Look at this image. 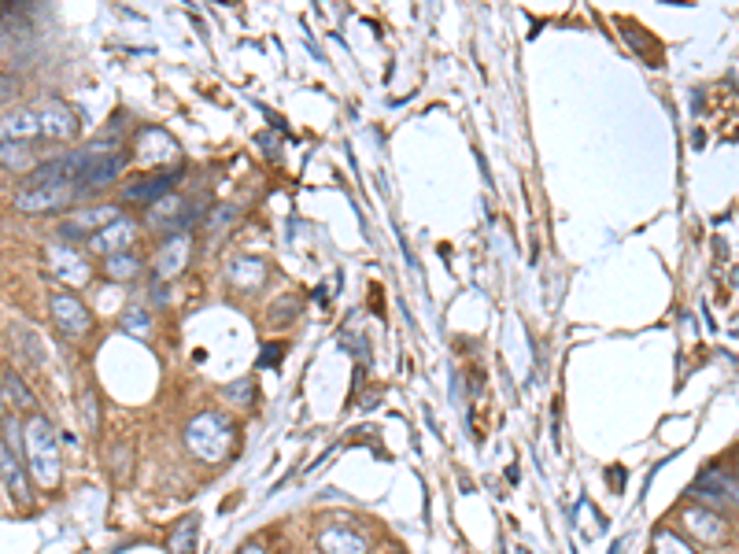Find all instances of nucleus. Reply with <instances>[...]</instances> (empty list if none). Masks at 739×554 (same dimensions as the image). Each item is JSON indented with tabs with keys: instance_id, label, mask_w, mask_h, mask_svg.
Returning <instances> with one entry per match:
<instances>
[{
	"instance_id": "22",
	"label": "nucleus",
	"mask_w": 739,
	"mask_h": 554,
	"mask_svg": "<svg viewBox=\"0 0 739 554\" xmlns=\"http://www.w3.org/2000/svg\"><path fill=\"white\" fill-rule=\"evenodd\" d=\"M654 554H695L680 536H673L670 529H658L654 532Z\"/></svg>"
},
{
	"instance_id": "12",
	"label": "nucleus",
	"mask_w": 739,
	"mask_h": 554,
	"mask_svg": "<svg viewBox=\"0 0 739 554\" xmlns=\"http://www.w3.org/2000/svg\"><path fill=\"white\" fill-rule=\"evenodd\" d=\"M695 495H703V499H717V503H735L739 506V485L728 477V473L721 469H703V477H698V485L691 488Z\"/></svg>"
},
{
	"instance_id": "29",
	"label": "nucleus",
	"mask_w": 739,
	"mask_h": 554,
	"mask_svg": "<svg viewBox=\"0 0 739 554\" xmlns=\"http://www.w3.org/2000/svg\"><path fill=\"white\" fill-rule=\"evenodd\" d=\"M518 554H529V550H525V547H518Z\"/></svg>"
},
{
	"instance_id": "26",
	"label": "nucleus",
	"mask_w": 739,
	"mask_h": 554,
	"mask_svg": "<svg viewBox=\"0 0 739 554\" xmlns=\"http://www.w3.org/2000/svg\"><path fill=\"white\" fill-rule=\"evenodd\" d=\"M252 392H255V384L252 381H237V384H233L226 395H229V400H237V403H245V400H252Z\"/></svg>"
},
{
	"instance_id": "16",
	"label": "nucleus",
	"mask_w": 739,
	"mask_h": 554,
	"mask_svg": "<svg viewBox=\"0 0 739 554\" xmlns=\"http://www.w3.org/2000/svg\"><path fill=\"white\" fill-rule=\"evenodd\" d=\"M33 137H42V123H37V111H5V141H33Z\"/></svg>"
},
{
	"instance_id": "23",
	"label": "nucleus",
	"mask_w": 739,
	"mask_h": 554,
	"mask_svg": "<svg viewBox=\"0 0 739 554\" xmlns=\"http://www.w3.org/2000/svg\"><path fill=\"white\" fill-rule=\"evenodd\" d=\"M104 270H107V277H115V282H126V277H134L141 270V263L134 255H115V259H104Z\"/></svg>"
},
{
	"instance_id": "25",
	"label": "nucleus",
	"mask_w": 739,
	"mask_h": 554,
	"mask_svg": "<svg viewBox=\"0 0 739 554\" xmlns=\"http://www.w3.org/2000/svg\"><path fill=\"white\" fill-rule=\"evenodd\" d=\"M23 163H26V148L15 144V141H5V167L12 171V167H23Z\"/></svg>"
},
{
	"instance_id": "11",
	"label": "nucleus",
	"mask_w": 739,
	"mask_h": 554,
	"mask_svg": "<svg viewBox=\"0 0 739 554\" xmlns=\"http://www.w3.org/2000/svg\"><path fill=\"white\" fill-rule=\"evenodd\" d=\"M134 236H137L134 222H130V218H119L115 226L100 229V233L93 236V241H89V248H93V252H100L104 259H115V255H126V248H130Z\"/></svg>"
},
{
	"instance_id": "27",
	"label": "nucleus",
	"mask_w": 739,
	"mask_h": 554,
	"mask_svg": "<svg viewBox=\"0 0 739 554\" xmlns=\"http://www.w3.org/2000/svg\"><path fill=\"white\" fill-rule=\"evenodd\" d=\"M274 355H278V347H274V344H270V347L263 351V366H274V363H278V359H274Z\"/></svg>"
},
{
	"instance_id": "19",
	"label": "nucleus",
	"mask_w": 739,
	"mask_h": 554,
	"mask_svg": "<svg viewBox=\"0 0 739 554\" xmlns=\"http://www.w3.org/2000/svg\"><path fill=\"white\" fill-rule=\"evenodd\" d=\"M229 277H233V282H237L241 289L259 285V282H263V263H259V259H237V263H233V270H229Z\"/></svg>"
},
{
	"instance_id": "28",
	"label": "nucleus",
	"mask_w": 739,
	"mask_h": 554,
	"mask_svg": "<svg viewBox=\"0 0 739 554\" xmlns=\"http://www.w3.org/2000/svg\"><path fill=\"white\" fill-rule=\"evenodd\" d=\"M241 554H266V550H263V543H245Z\"/></svg>"
},
{
	"instance_id": "8",
	"label": "nucleus",
	"mask_w": 739,
	"mask_h": 554,
	"mask_svg": "<svg viewBox=\"0 0 739 554\" xmlns=\"http://www.w3.org/2000/svg\"><path fill=\"white\" fill-rule=\"evenodd\" d=\"M52 319H56V326L63 329V333H70V337H82V333H89V310H86V303L78 300V296H70V292H56L52 296Z\"/></svg>"
},
{
	"instance_id": "20",
	"label": "nucleus",
	"mask_w": 739,
	"mask_h": 554,
	"mask_svg": "<svg viewBox=\"0 0 739 554\" xmlns=\"http://www.w3.org/2000/svg\"><path fill=\"white\" fill-rule=\"evenodd\" d=\"M181 211V200H174V196H167V200H160L155 204V211H152V222L155 226H174V222H185L189 215H178Z\"/></svg>"
},
{
	"instance_id": "15",
	"label": "nucleus",
	"mask_w": 739,
	"mask_h": 554,
	"mask_svg": "<svg viewBox=\"0 0 739 554\" xmlns=\"http://www.w3.org/2000/svg\"><path fill=\"white\" fill-rule=\"evenodd\" d=\"M319 543H322L326 554H366V536H359L352 529H340V525L322 529Z\"/></svg>"
},
{
	"instance_id": "13",
	"label": "nucleus",
	"mask_w": 739,
	"mask_h": 554,
	"mask_svg": "<svg viewBox=\"0 0 739 554\" xmlns=\"http://www.w3.org/2000/svg\"><path fill=\"white\" fill-rule=\"evenodd\" d=\"M189 252H192L189 236H185V233H174L171 241H163V248H160V259H155V273H160V277L181 273L185 263H189Z\"/></svg>"
},
{
	"instance_id": "3",
	"label": "nucleus",
	"mask_w": 739,
	"mask_h": 554,
	"mask_svg": "<svg viewBox=\"0 0 739 554\" xmlns=\"http://www.w3.org/2000/svg\"><path fill=\"white\" fill-rule=\"evenodd\" d=\"M82 174H78V181H74V196H89V192H97L100 185H107V181H115L119 178V171H123V152H115V148H107V144H89V148H82Z\"/></svg>"
},
{
	"instance_id": "4",
	"label": "nucleus",
	"mask_w": 739,
	"mask_h": 554,
	"mask_svg": "<svg viewBox=\"0 0 739 554\" xmlns=\"http://www.w3.org/2000/svg\"><path fill=\"white\" fill-rule=\"evenodd\" d=\"M15 418H5V448H0V466H5V488L19 506H30V488H26V473L15 458Z\"/></svg>"
},
{
	"instance_id": "7",
	"label": "nucleus",
	"mask_w": 739,
	"mask_h": 554,
	"mask_svg": "<svg viewBox=\"0 0 739 554\" xmlns=\"http://www.w3.org/2000/svg\"><path fill=\"white\" fill-rule=\"evenodd\" d=\"M123 215H119V208H89V211H78L70 222H63L60 226V236H74V241H82V236H93L100 233V229H107V226H115Z\"/></svg>"
},
{
	"instance_id": "9",
	"label": "nucleus",
	"mask_w": 739,
	"mask_h": 554,
	"mask_svg": "<svg viewBox=\"0 0 739 554\" xmlns=\"http://www.w3.org/2000/svg\"><path fill=\"white\" fill-rule=\"evenodd\" d=\"M45 259H49V270L60 277V282H67V285H86V282H89L86 259L78 255L70 245H49Z\"/></svg>"
},
{
	"instance_id": "17",
	"label": "nucleus",
	"mask_w": 739,
	"mask_h": 554,
	"mask_svg": "<svg viewBox=\"0 0 739 554\" xmlns=\"http://www.w3.org/2000/svg\"><path fill=\"white\" fill-rule=\"evenodd\" d=\"M684 525L698 536V540H707V543H717L725 536V522L717 518L714 510L707 506H695V510H684Z\"/></svg>"
},
{
	"instance_id": "5",
	"label": "nucleus",
	"mask_w": 739,
	"mask_h": 554,
	"mask_svg": "<svg viewBox=\"0 0 739 554\" xmlns=\"http://www.w3.org/2000/svg\"><path fill=\"white\" fill-rule=\"evenodd\" d=\"M70 200H78L70 185H45V189H19L15 192V211L26 215H45V211H60Z\"/></svg>"
},
{
	"instance_id": "1",
	"label": "nucleus",
	"mask_w": 739,
	"mask_h": 554,
	"mask_svg": "<svg viewBox=\"0 0 739 554\" xmlns=\"http://www.w3.org/2000/svg\"><path fill=\"white\" fill-rule=\"evenodd\" d=\"M23 451L30 458V473L42 488H56L60 481V448H56V429L49 425L45 414H30L23 429Z\"/></svg>"
},
{
	"instance_id": "2",
	"label": "nucleus",
	"mask_w": 739,
	"mask_h": 554,
	"mask_svg": "<svg viewBox=\"0 0 739 554\" xmlns=\"http://www.w3.org/2000/svg\"><path fill=\"white\" fill-rule=\"evenodd\" d=\"M185 444L204 462H222L233 451V444H237V429H233V421L222 414H200V418L189 421Z\"/></svg>"
},
{
	"instance_id": "24",
	"label": "nucleus",
	"mask_w": 739,
	"mask_h": 554,
	"mask_svg": "<svg viewBox=\"0 0 739 554\" xmlns=\"http://www.w3.org/2000/svg\"><path fill=\"white\" fill-rule=\"evenodd\" d=\"M123 326H126V333H137V337H148V314H144L141 307H130V310L123 314Z\"/></svg>"
},
{
	"instance_id": "10",
	"label": "nucleus",
	"mask_w": 739,
	"mask_h": 554,
	"mask_svg": "<svg viewBox=\"0 0 739 554\" xmlns=\"http://www.w3.org/2000/svg\"><path fill=\"white\" fill-rule=\"evenodd\" d=\"M174 155H178V144L160 126H144L137 134V160L141 163H163V160H174Z\"/></svg>"
},
{
	"instance_id": "6",
	"label": "nucleus",
	"mask_w": 739,
	"mask_h": 554,
	"mask_svg": "<svg viewBox=\"0 0 739 554\" xmlns=\"http://www.w3.org/2000/svg\"><path fill=\"white\" fill-rule=\"evenodd\" d=\"M37 123H42V134L52 141H70L78 134V118L67 104L60 100H42L37 104Z\"/></svg>"
},
{
	"instance_id": "18",
	"label": "nucleus",
	"mask_w": 739,
	"mask_h": 554,
	"mask_svg": "<svg viewBox=\"0 0 739 554\" xmlns=\"http://www.w3.org/2000/svg\"><path fill=\"white\" fill-rule=\"evenodd\" d=\"M192 543H197V518H181L174 525V532L167 536V550L171 554H192Z\"/></svg>"
},
{
	"instance_id": "14",
	"label": "nucleus",
	"mask_w": 739,
	"mask_h": 554,
	"mask_svg": "<svg viewBox=\"0 0 739 554\" xmlns=\"http://www.w3.org/2000/svg\"><path fill=\"white\" fill-rule=\"evenodd\" d=\"M178 178H181V171L155 174V178H144V181H137V185H126L123 196H126V200H134V204H152V200H160V196H167Z\"/></svg>"
},
{
	"instance_id": "21",
	"label": "nucleus",
	"mask_w": 739,
	"mask_h": 554,
	"mask_svg": "<svg viewBox=\"0 0 739 554\" xmlns=\"http://www.w3.org/2000/svg\"><path fill=\"white\" fill-rule=\"evenodd\" d=\"M5 395H8V400H12L19 411H30V407H33V395L23 388V381H19L12 370H5Z\"/></svg>"
}]
</instances>
